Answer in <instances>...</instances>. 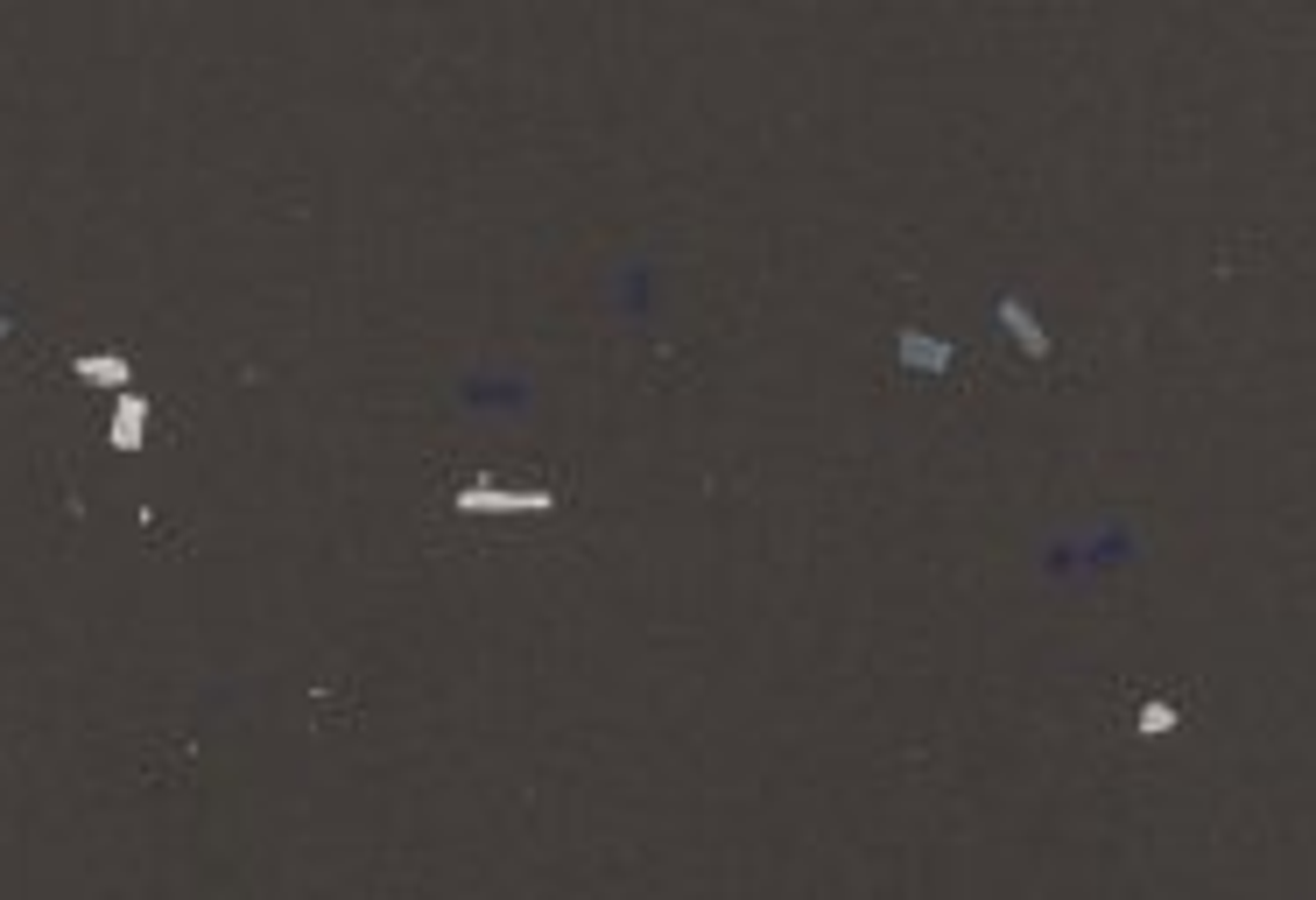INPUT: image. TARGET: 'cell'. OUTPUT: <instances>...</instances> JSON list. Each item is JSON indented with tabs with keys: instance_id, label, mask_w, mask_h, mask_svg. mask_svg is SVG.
<instances>
[{
	"instance_id": "cell-1",
	"label": "cell",
	"mask_w": 1316,
	"mask_h": 900,
	"mask_svg": "<svg viewBox=\"0 0 1316 900\" xmlns=\"http://www.w3.org/2000/svg\"><path fill=\"white\" fill-rule=\"evenodd\" d=\"M141 423H148V401H141V395H120V415H113V443H120V450H134V443H141Z\"/></svg>"
},
{
	"instance_id": "cell-2",
	"label": "cell",
	"mask_w": 1316,
	"mask_h": 900,
	"mask_svg": "<svg viewBox=\"0 0 1316 900\" xmlns=\"http://www.w3.org/2000/svg\"><path fill=\"white\" fill-rule=\"evenodd\" d=\"M902 359H908V366H944V345L922 338V332H908V338H902Z\"/></svg>"
},
{
	"instance_id": "cell-3",
	"label": "cell",
	"mask_w": 1316,
	"mask_h": 900,
	"mask_svg": "<svg viewBox=\"0 0 1316 900\" xmlns=\"http://www.w3.org/2000/svg\"><path fill=\"white\" fill-rule=\"evenodd\" d=\"M78 373H85V380H107V387H120V380H127V359L99 352V359H78Z\"/></svg>"
},
{
	"instance_id": "cell-4",
	"label": "cell",
	"mask_w": 1316,
	"mask_h": 900,
	"mask_svg": "<svg viewBox=\"0 0 1316 900\" xmlns=\"http://www.w3.org/2000/svg\"><path fill=\"white\" fill-rule=\"evenodd\" d=\"M0 338H8V324H0Z\"/></svg>"
}]
</instances>
